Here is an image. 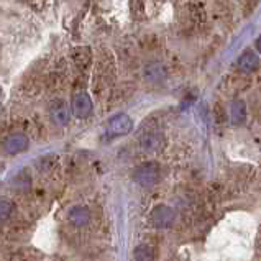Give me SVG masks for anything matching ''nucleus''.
Listing matches in <instances>:
<instances>
[{"mask_svg": "<svg viewBox=\"0 0 261 261\" xmlns=\"http://www.w3.org/2000/svg\"><path fill=\"white\" fill-rule=\"evenodd\" d=\"M160 179V166L156 163H143L133 171V181L141 188H151Z\"/></svg>", "mask_w": 261, "mask_h": 261, "instance_id": "nucleus-1", "label": "nucleus"}, {"mask_svg": "<svg viewBox=\"0 0 261 261\" xmlns=\"http://www.w3.org/2000/svg\"><path fill=\"white\" fill-rule=\"evenodd\" d=\"M133 128V120L126 114H117L107 122V132L112 137H120L130 133Z\"/></svg>", "mask_w": 261, "mask_h": 261, "instance_id": "nucleus-2", "label": "nucleus"}, {"mask_svg": "<svg viewBox=\"0 0 261 261\" xmlns=\"http://www.w3.org/2000/svg\"><path fill=\"white\" fill-rule=\"evenodd\" d=\"M71 110L77 118H87L94 110V103H92L91 95L86 92L76 94L72 99V103H71Z\"/></svg>", "mask_w": 261, "mask_h": 261, "instance_id": "nucleus-3", "label": "nucleus"}, {"mask_svg": "<svg viewBox=\"0 0 261 261\" xmlns=\"http://www.w3.org/2000/svg\"><path fill=\"white\" fill-rule=\"evenodd\" d=\"M140 150L145 153H156L165 145V138L160 132H146L138 138Z\"/></svg>", "mask_w": 261, "mask_h": 261, "instance_id": "nucleus-4", "label": "nucleus"}, {"mask_svg": "<svg viewBox=\"0 0 261 261\" xmlns=\"http://www.w3.org/2000/svg\"><path fill=\"white\" fill-rule=\"evenodd\" d=\"M151 219H153V225L156 228H168L174 223L176 212H174V208H171L169 205H158V207H154Z\"/></svg>", "mask_w": 261, "mask_h": 261, "instance_id": "nucleus-5", "label": "nucleus"}, {"mask_svg": "<svg viewBox=\"0 0 261 261\" xmlns=\"http://www.w3.org/2000/svg\"><path fill=\"white\" fill-rule=\"evenodd\" d=\"M28 148V138L23 133H12L4 141V151L7 154H18Z\"/></svg>", "mask_w": 261, "mask_h": 261, "instance_id": "nucleus-6", "label": "nucleus"}, {"mask_svg": "<svg viewBox=\"0 0 261 261\" xmlns=\"http://www.w3.org/2000/svg\"><path fill=\"white\" fill-rule=\"evenodd\" d=\"M237 66H238V69H240L242 72H245V74L255 72L259 68V58H258V55L255 53V51L248 49V51H245L240 58H238Z\"/></svg>", "mask_w": 261, "mask_h": 261, "instance_id": "nucleus-7", "label": "nucleus"}, {"mask_svg": "<svg viewBox=\"0 0 261 261\" xmlns=\"http://www.w3.org/2000/svg\"><path fill=\"white\" fill-rule=\"evenodd\" d=\"M69 220H71V223H74V225L83 227L91 220V212H89L87 207H83V205L72 207L69 211Z\"/></svg>", "mask_w": 261, "mask_h": 261, "instance_id": "nucleus-8", "label": "nucleus"}, {"mask_svg": "<svg viewBox=\"0 0 261 261\" xmlns=\"http://www.w3.org/2000/svg\"><path fill=\"white\" fill-rule=\"evenodd\" d=\"M247 118V106L243 100H235L232 103V123L242 125Z\"/></svg>", "mask_w": 261, "mask_h": 261, "instance_id": "nucleus-9", "label": "nucleus"}, {"mask_svg": "<svg viewBox=\"0 0 261 261\" xmlns=\"http://www.w3.org/2000/svg\"><path fill=\"white\" fill-rule=\"evenodd\" d=\"M51 120L58 126H66L69 123V112L64 106H58L51 110Z\"/></svg>", "mask_w": 261, "mask_h": 261, "instance_id": "nucleus-10", "label": "nucleus"}, {"mask_svg": "<svg viewBox=\"0 0 261 261\" xmlns=\"http://www.w3.org/2000/svg\"><path fill=\"white\" fill-rule=\"evenodd\" d=\"M133 258L135 261H154V251L148 245H138L133 251Z\"/></svg>", "mask_w": 261, "mask_h": 261, "instance_id": "nucleus-11", "label": "nucleus"}, {"mask_svg": "<svg viewBox=\"0 0 261 261\" xmlns=\"http://www.w3.org/2000/svg\"><path fill=\"white\" fill-rule=\"evenodd\" d=\"M12 212H13V204L4 199L2 202H0V217H2V220L9 219L12 215Z\"/></svg>", "mask_w": 261, "mask_h": 261, "instance_id": "nucleus-12", "label": "nucleus"}, {"mask_svg": "<svg viewBox=\"0 0 261 261\" xmlns=\"http://www.w3.org/2000/svg\"><path fill=\"white\" fill-rule=\"evenodd\" d=\"M256 49H258L259 53H261V36H259V38L256 40Z\"/></svg>", "mask_w": 261, "mask_h": 261, "instance_id": "nucleus-13", "label": "nucleus"}]
</instances>
